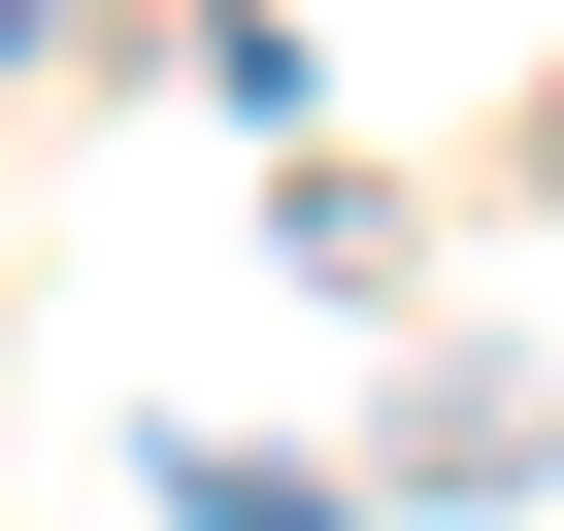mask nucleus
<instances>
[{
  "label": "nucleus",
  "instance_id": "1",
  "mask_svg": "<svg viewBox=\"0 0 564 531\" xmlns=\"http://www.w3.org/2000/svg\"><path fill=\"white\" fill-rule=\"evenodd\" d=\"M0 34H34V0H0Z\"/></svg>",
  "mask_w": 564,
  "mask_h": 531
}]
</instances>
